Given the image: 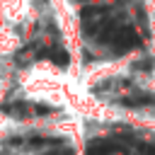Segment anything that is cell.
<instances>
[{"instance_id":"cell-1","label":"cell","mask_w":155,"mask_h":155,"mask_svg":"<svg viewBox=\"0 0 155 155\" xmlns=\"http://www.w3.org/2000/svg\"><path fill=\"white\" fill-rule=\"evenodd\" d=\"M116 150H119V145L111 140H92L87 148V155H111Z\"/></svg>"}]
</instances>
